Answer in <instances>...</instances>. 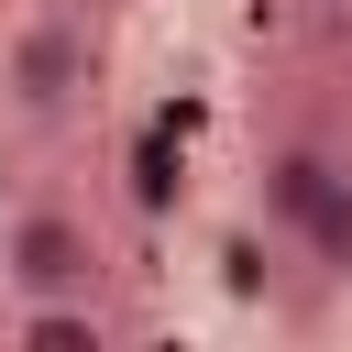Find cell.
<instances>
[{
    "mask_svg": "<svg viewBox=\"0 0 352 352\" xmlns=\"http://www.w3.org/2000/svg\"><path fill=\"white\" fill-rule=\"evenodd\" d=\"M264 209L286 231V253L319 286H352V154L330 143H275L264 154Z\"/></svg>",
    "mask_w": 352,
    "mask_h": 352,
    "instance_id": "1",
    "label": "cell"
},
{
    "mask_svg": "<svg viewBox=\"0 0 352 352\" xmlns=\"http://www.w3.org/2000/svg\"><path fill=\"white\" fill-rule=\"evenodd\" d=\"M88 77H99V33L77 22V11H22L11 22V44H0V88H11V110H33V121H55V110H77L88 99Z\"/></svg>",
    "mask_w": 352,
    "mask_h": 352,
    "instance_id": "2",
    "label": "cell"
},
{
    "mask_svg": "<svg viewBox=\"0 0 352 352\" xmlns=\"http://www.w3.org/2000/svg\"><path fill=\"white\" fill-rule=\"evenodd\" d=\"M99 264H110V253H99L88 209H55V198H44V209H22V220L0 231V275H11L22 297H88Z\"/></svg>",
    "mask_w": 352,
    "mask_h": 352,
    "instance_id": "3",
    "label": "cell"
},
{
    "mask_svg": "<svg viewBox=\"0 0 352 352\" xmlns=\"http://www.w3.org/2000/svg\"><path fill=\"white\" fill-rule=\"evenodd\" d=\"M11 341L22 352H99V341H121V319L99 308V286L88 297H22L11 308Z\"/></svg>",
    "mask_w": 352,
    "mask_h": 352,
    "instance_id": "4",
    "label": "cell"
},
{
    "mask_svg": "<svg viewBox=\"0 0 352 352\" xmlns=\"http://www.w3.org/2000/svg\"><path fill=\"white\" fill-rule=\"evenodd\" d=\"M319 11H352V0H319Z\"/></svg>",
    "mask_w": 352,
    "mask_h": 352,
    "instance_id": "5",
    "label": "cell"
}]
</instances>
